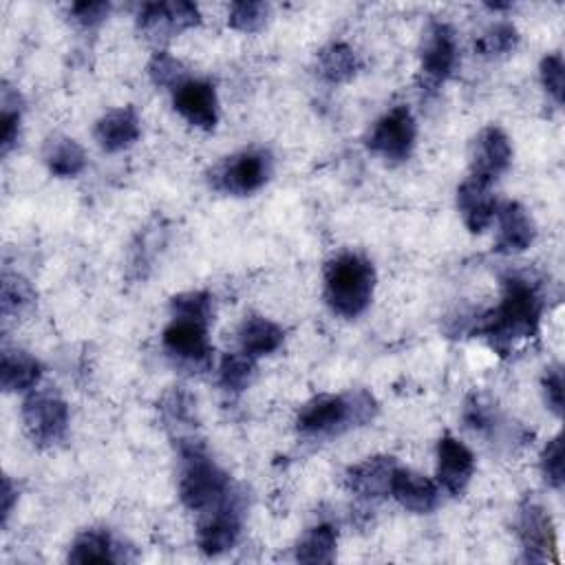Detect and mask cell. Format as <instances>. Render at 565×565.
<instances>
[{
  "instance_id": "obj_1",
  "label": "cell",
  "mask_w": 565,
  "mask_h": 565,
  "mask_svg": "<svg viewBox=\"0 0 565 565\" xmlns=\"http://www.w3.org/2000/svg\"><path fill=\"white\" fill-rule=\"evenodd\" d=\"M543 307L539 282L523 274H510L501 282V302L477 318L472 333L483 338L497 355L505 358L519 342L536 335Z\"/></svg>"
},
{
  "instance_id": "obj_2",
  "label": "cell",
  "mask_w": 565,
  "mask_h": 565,
  "mask_svg": "<svg viewBox=\"0 0 565 565\" xmlns=\"http://www.w3.org/2000/svg\"><path fill=\"white\" fill-rule=\"evenodd\" d=\"M377 415V402L366 388L349 393H322L307 399L296 415V430L309 439H331L366 426Z\"/></svg>"
},
{
  "instance_id": "obj_3",
  "label": "cell",
  "mask_w": 565,
  "mask_h": 565,
  "mask_svg": "<svg viewBox=\"0 0 565 565\" xmlns=\"http://www.w3.org/2000/svg\"><path fill=\"white\" fill-rule=\"evenodd\" d=\"M179 446V499L188 510L203 512L225 499L234 486L230 475L210 457L194 437L177 439Z\"/></svg>"
},
{
  "instance_id": "obj_4",
  "label": "cell",
  "mask_w": 565,
  "mask_h": 565,
  "mask_svg": "<svg viewBox=\"0 0 565 565\" xmlns=\"http://www.w3.org/2000/svg\"><path fill=\"white\" fill-rule=\"evenodd\" d=\"M375 269L369 258L342 252L324 265V302L342 318H358L371 305Z\"/></svg>"
},
{
  "instance_id": "obj_5",
  "label": "cell",
  "mask_w": 565,
  "mask_h": 565,
  "mask_svg": "<svg viewBox=\"0 0 565 565\" xmlns=\"http://www.w3.org/2000/svg\"><path fill=\"white\" fill-rule=\"evenodd\" d=\"M271 177V157L263 148H245L221 159L207 174L218 192L247 196L258 192Z\"/></svg>"
},
{
  "instance_id": "obj_6",
  "label": "cell",
  "mask_w": 565,
  "mask_h": 565,
  "mask_svg": "<svg viewBox=\"0 0 565 565\" xmlns=\"http://www.w3.org/2000/svg\"><path fill=\"white\" fill-rule=\"evenodd\" d=\"M243 494L234 488L225 499L201 512L196 545L205 556H221L236 545L243 527Z\"/></svg>"
},
{
  "instance_id": "obj_7",
  "label": "cell",
  "mask_w": 565,
  "mask_h": 565,
  "mask_svg": "<svg viewBox=\"0 0 565 565\" xmlns=\"http://www.w3.org/2000/svg\"><path fill=\"white\" fill-rule=\"evenodd\" d=\"M207 329L210 322L170 316V322L161 333V347L177 366L190 373L205 371L212 362V344L207 338Z\"/></svg>"
},
{
  "instance_id": "obj_8",
  "label": "cell",
  "mask_w": 565,
  "mask_h": 565,
  "mask_svg": "<svg viewBox=\"0 0 565 565\" xmlns=\"http://www.w3.org/2000/svg\"><path fill=\"white\" fill-rule=\"evenodd\" d=\"M22 422L33 444L55 446L68 430V404L51 388H33L22 399Z\"/></svg>"
},
{
  "instance_id": "obj_9",
  "label": "cell",
  "mask_w": 565,
  "mask_h": 565,
  "mask_svg": "<svg viewBox=\"0 0 565 565\" xmlns=\"http://www.w3.org/2000/svg\"><path fill=\"white\" fill-rule=\"evenodd\" d=\"M459 66L457 33L448 22H430L419 46V75L428 90L439 88Z\"/></svg>"
},
{
  "instance_id": "obj_10",
  "label": "cell",
  "mask_w": 565,
  "mask_h": 565,
  "mask_svg": "<svg viewBox=\"0 0 565 565\" xmlns=\"http://www.w3.org/2000/svg\"><path fill=\"white\" fill-rule=\"evenodd\" d=\"M417 139V124L408 106L399 104L386 110L371 128L366 148L388 163H402L411 157Z\"/></svg>"
},
{
  "instance_id": "obj_11",
  "label": "cell",
  "mask_w": 565,
  "mask_h": 565,
  "mask_svg": "<svg viewBox=\"0 0 565 565\" xmlns=\"http://www.w3.org/2000/svg\"><path fill=\"white\" fill-rule=\"evenodd\" d=\"M516 536L525 563H556V530L550 512L534 499H523L516 510Z\"/></svg>"
},
{
  "instance_id": "obj_12",
  "label": "cell",
  "mask_w": 565,
  "mask_h": 565,
  "mask_svg": "<svg viewBox=\"0 0 565 565\" xmlns=\"http://www.w3.org/2000/svg\"><path fill=\"white\" fill-rule=\"evenodd\" d=\"M201 22L199 7L188 0L172 2H148L137 15L139 31L154 44H166L179 33L196 26Z\"/></svg>"
},
{
  "instance_id": "obj_13",
  "label": "cell",
  "mask_w": 565,
  "mask_h": 565,
  "mask_svg": "<svg viewBox=\"0 0 565 565\" xmlns=\"http://www.w3.org/2000/svg\"><path fill=\"white\" fill-rule=\"evenodd\" d=\"M512 163V143L499 126H486L470 143V177L494 183Z\"/></svg>"
},
{
  "instance_id": "obj_14",
  "label": "cell",
  "mask_w": 565,
  "mask_h": 565,
  "mask_svg": "<svg viewBox=\"0 0 565 565\" xmlns=\"http://www.w3.org/2000/svg\"><path fill=\"white\" fill-rule=\"evenodd\" d=\"M174 110L199 130H214L218 121V97L207 79L188 77L172 90Z\"/></svg>"
},
{
  "instance_id": "obj_15",
  "label": "cell",
  "mask_w": 565,
  "mask_h": 565,
  "mask_svg": "<svg viewBox=\"0 0 565 565\" xmlns=\"http://www.w3.org/2000/svg\"><path fill=\"white\" fill-rule=\"evenodd\" d=\"M475 475L472 450L450 433H444L437 441V483L448 494H461Z\"/></svg>"
},
{
  "instance_id": "obj_16",
  "label": "cell",
  "mask_w": 565,
  "mask_h": 565,
  "mask_svg": "<svg viewBox=\"0 0 565 565\" xmlns=\"http://www.w3.org/2000/svg\"><path fill=\"white\" fill-rule=\"evenodd\" d=\"M497 238L494 252L503 256L525 252L536 238V225L530 212L516 201H503L497 207Z\"/></svg>"
},
{
  "instance_id": "obj_17",
  "label": "cell",
  "mask_w": 565,
  "mask_h": 565,
  "mask_svg": "<svg viewBox=\"0 0 565 565\" xmlns=\"http://www.w3.org/2000/svg\"><path fill=\"white\" fill-rule=\"evenodd\" d=\"M397 466V459L391 455L366 457L344 472V486L360 499H384L391 492V481Z\"/></svg>"
},
{
  "instance_id": "obj_18",
  "label": "cell",
  "mask_w": 565,
  "mask_h": 565,
  "mask_svg": "<svg viewBox=\"0 0 565 565\" xmlns=\"http://www.w3.org/2000/svg\"><path fill=\"white\" fill-rule=\"evenodd\" d=\"M497 207L499 203L497 196L492 194V183L477 177H468L457 188V210L461 214L463 225L472 234H481L492 225Z\"/></svg>"
},
{
  "instance_id": "obj_19",
  "label": "cell",
  "mask_w": 565,
  "mask_h": 565,
  "mask_svg": "<svg viewBox=\"0 0 565 565\" xmlns=\"http://www.w3.org/2000/svg\"><path fill=\"white\" fill-rule=\"evenodd\" d=\"M388 497H393L408 512L428 514L439 505L441 488L430 477H424L415 470L397 466L393 481H391Z\"/></svg>"
},
{
  "instance_id": "obj_20",
  "label": "cell",
  "mask_w": 565,
  "mask_h": 565,
  "mask_svg": "<svg viewBox=\"0 0 565 565\" xmlns=\"http://www.w3.org/2000/svg\"><path fill=\"white\" fill-rule=\"evenodd\" d=\"M95 141L106 152H121L130 148L141 135V121L132 106H119L104 113L93 128Z\"/></svg>"
},
{
  "instance_id": "obj_21",
  "label": "cell",
  "mask_w": 565,
  "mask_h": 565,
  "mask_svg": "<svg viewBox=\"0 0 565 565\" xmlns=\"http://www.w3.org/2000/svg\"><path fill=\"white\" fill-rule=\"evenodd\" d=\"M132 556L126 554L121 541H117L108 530L90 527L75 536L68 547L66 561L77 565H93V563H121L130 561Z\"/></svg>"
},
{
  "instance_id": "obj_22",
  "label": "cell",
  "mask_w": 565,
  "mask_h": 565,
  "mask_svg": "<svg viewBox=\"0 0 565 565\" xmlns=\"http://www.w3.org/2000/svg\"><path fill=\"white\" fill-rule=\"evenodd\" d=\"M236 335H238L241 351L252 358H263L278 351L285 340L282 327L260 313L245 316L243 322L238 324Z\"/></svg>"
},
{
  "instance_id": "obj_23",
  "label": "cell",
  "mask_w": 565,
  "mask_h": 565,
  "mask_svg": "<svg viewBox=\"0 0 565 565\" xmlns=\"http://www.w3.org/2000/svg\"><path fill=\"white\" fill-rule=\"evenodd\" d=\"M42 377V364L38 358L22 349H2L0 386L4 393H29Z\"/></svg>"
},
{
  "instance_id": "obj_24",
  "label": "cell",
  "mask_w": 565,
  "mask_h": 565,
  "mask_svg": "<svg viewBox=\"0 0 565 565\" xmlns=\"http://www.w3.org/2000/svg\"><path fill=\"white\" fill-rule=\"evenodd\" d=\"M42 161H44L46 170L53 177L73 179V177L84 172V168H86V152H84V148L73 137L53 135V137H49L44 141Z\"/></svg>"
},
{
  "instance_id": "obj_25",
  "label": "cell",
  "mask_w": 565,
  "mask_h": 565,
  "mask_svg": "<svg viewBox=\"0 0 565 565\" xmlns=\"http://www.w3.org/2000/svg\"><path fill=\"white\" fill-rule=\"evenodd\" d=\"M360 57L353 46L344 42H331L318 51L316 68L327 84H344L360 71Z\"/></svg>"
},
{
  "instance_id": "obj_26",
  "label": "cell",
  "mask_w": 565,
  "mask_h": 565,
  "mask_svg": "<svg viewBox=\"0 0 565 565\" xmlns=\"http://www.w3.org/2000/svg\"><path fill=\"white\" fill-rule=\"evenodd\" d=\"M338 550V530L331 523H316L296 545V561L300 563H331Z\"/></svg>"
},
{
  "instance_id": "obj_27",
  "label": "cell",
  "mask_w": 565,
  "mask_h": 565,
  "mask_svg": "<svg viewBox=\"0 0 565 565\" xmlns=\"http://www.w3.org/2000/svg\"><path fill=\"white\" fill-rule=\"evenodd\" d=\"M159 411H161L163 426L174 430L177 439L192 437V435H188V430H192L196 426L194 402H192V397L185 391H181V388L168 391L163 395V399L159 402Z\"/></svg>"
},
{
  "instance_id": "obj_28",
  "label": "cell",
  "mask_w": 565,
  "mask_h": 565,
  "mask_svg": "<svg viewBox=\"0 0 565 565\" xmlns=\"http://www.w3.org/2000/svg\"><path fill=\"white\" fill-rule=\"evenodd\" d=\"M35 305V291L26 278L20 274H2L0 285V311L4 320L24 316Z\"/></svg>"
},
{
  "instance_id": "obj_29",
  "label": "cell",
  "mask_w": 565,
  "mask_h": 565,
  "mask_svg": "<svg viewBox=\"0 0 565 565\" xmlns=\"http://www.w3.org/2000/svg\"><path fill=\"white\" fill-rule=\"evenodd\" d=\"M0 152L7 157L11 148L18 143L20 137V121H22V95L9 82H2L0 88Z\"/></svg>"
},
{
  "instance_id": "obj_30",
  "label": "cell",
  "mask_w": 565,
  "mask_h": 565,
  "mask_svg": "<svg viewBox=\"0 0 565 565\" xmlns=\"http://www.w3.org/2000/svg\"><path fill=\"white\" fill-rule=\"evenodd\" d=\"M256 377V358L243 353V351H234V353H225L218 366V384L227 391V393H243L252 386Z\"/></svg>"
},
{
  "instance_id": "obj_31",
  "label": "cell",
  "mask_w": 565,
  "mask_h": 565,
  "mask_svg": "<svg viewBox=\"0 0 565 565\" xmlns=\"http://www.w3.org/2000/svg\"><path fill=\"white\" fill-rule=\"evenodd\" d=\"M519 40V31L512 22H494L490 29L481 33L475 49L483 57H503L516 51Z\"/></svg>"
},
{
  "instance_id": "obj_32",
  "label": "cell",
  "mask_w": 565,
  "mask_h": 565,
  "mask_svg": "<svg viewBox=\"0 0 565 565\" xmlns=\"http://www.w3.org/2000/svg\"><path fill=\"white\" fill-rule=\"evenodd\" d=\"M271 7L260 0H241L230 4L227 26L241 33H258L269 20Z\"/></svg>"
},
{
  "instance_id": "obj_33",
  "label": "cell",
  "mask_w": 565,
  "mask_h": 565,
  "mask_svg": "<svg viewBox=\"0 0 565 565\" xmlns=\"http://www.w3.org/2000/svg\"><path fill=\"white\" fill-rule=\"evenodd\" d=\"M148 77L157 88L174 90L177 86H181L188 79V71L177 57H172L168 51L159 49L148 62Z\"/></svg>"
},
{
  "instance_id": "obj_34",
  "label": "cell",
  "mask_w": 565,
  "mask_h": 565,
  "mask_svg": "<svg viewBox=\"0 0 565 565\" xmlns=\"http://www.w3.org/2000/svg\"><path fill=\"white\" fill-rule=\"evenodd\" d=\"M170 316L212 322V316H214L212 296L207 291H201V289L181 291V294L170 298Z\"/></svg>"
},
{
  "instance_id": "obj_35",
  "label": "cell",
  "mask_w": 565,
  "mask_h": 565,
  "mask_svg": "<svg viewBox=\"0 0 565 565\" xmlns=\"http://www.w3.org/2000/svg\"><path fill=\"white\" fill-rule=\"evenodd\" d=\"M539 468H541V475H543V479L550 488L563 490L565 475H563V439H561V435L552 437L543 446L541 457H539Z\"/></svg>"
},
{
  "instance_id": "obj_36",
  "label": "cell",
  "mask_w": 565,
  "mask_h": 565,
  "mask_svg": "<svg viewBox=\"0 0 565 565\" xmlns=\"http://www.w3.org/2000/svg\"><path fill=\"white\" fill-rule=\"evenodd\" d=\"M539 77L545 93L561 106L565 97V62L561 53H550L539 64Z\"/></svg>"
},
{
  "instance_id": "obj_37",
  "label": "cell",
  "mask_w": 565,
  "mask_h": 565,
  "mask_svg": "<svg viewBox=\"0 0 565 565\" xmlns=\"http://www.w3.org/2000/svg\"><path fill=\"white\" fill-rule=\"evenodd\" d=\"M463 424L475 433H492L494 430V411L488 402H483L479 395H470L463 404Z\"/></svg>"
},
{
  "instance_id": "obj_38",
  "label": "cell",
  "mask_w": 565,
  "mask_h": 565,
  "mask_svg": "<svg viewBox=\"0 0 565 565\" xmlns=\"http://www.w3.org/2000/svg\"><path fill=\"white\" fill-rule=\"evenodd\" d=\"M108 13H110V2H104V0H82L71 4L73 20L84 29L99 26L108 18Z\"/></svg>"
},
{
  "instance_id": "obj_39",
  "label": "cell",
  "mask_w": 565,
  "mask_h": 565,
  "mask_svg": "<svg viewBox=\"0 0 565 565\" xmlns=\"http://www.w3.org/2000/svg\"><path fill=\"white\" fill-rule=\"evenodd\" d=\"M541 388H543V399L547 408L561 417L563 415V371L558 364L547 366L543 377H541Z\"/></svg>"
},
{
  "instance_id": "obj_40",
  "label": "cell",
  "mask_w": 565,
  "mask_h": 565,
  "mask_svg": "<svg viewBox=\"0 0 565 565\" xmlns=\"http://www.w3.org/2000/svg\"><path fill=\"white\" fill-rule=\"evenodd\" d=\"M2 508H0V512H2V525H7V521H9V516H11V510H13V503L18 501V488L13 486V481H11V477H4L2 479Z\"/></svg>"
}]
</instances>
